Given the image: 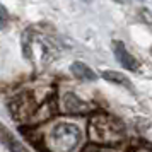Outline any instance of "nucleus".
Here are the masks:
<instances>
[{"mask_svg": "<svg viewBox=\"0 0 152 152\" xmlns=\"http://www.w3.org/2000/svg\"><path fill=\"white\" fill-rule=\"evenodd\" d=\"M113 53H115V58L123 69L132 70V72H135L138 69V62L135 60V56L126 50V46L121 41H113Z\"/></svg>", "mask_w": 152, "mask_h": 152, "instance_id": "obj_5", "label": "nucleus"}, {"mask_svg": "<svg viewBox=\"0 0 152 152\" xmlns=\"http://www.w3.org/2000/svg\"><path fill=\"white\" fill-rule=\"evenodd\" d=\"M97 152H108V151H97Z\"/></svg>", "mask_w": 152, "mask_h": 152, "instance_id": "obj_11", "label": "nucleus"}, {"mask_svg": "<svg viewBox=\"0 0 152 152\" xmlns=\"http://www.w3.org/2000/svg\"><path fill=\"white\" fill-rule=\"evenodd\" d=\"M135 152H152L151 149H138V151H135Z\"/></svg>", "mask_w": 152, "mask_h": 152, "instance_id": "obj_9", "label": "nucleus"}, {"mask_svg": "<svg viewBox=\"0 0 152 152\" xmlns=\"http://www.w3.org/2000/svg\"><path fill=\"white\" fill-rule=\"evenodd\" d=\"M151 55H152V46H151Z\"/></svg>", "mask_w": 152, "mask_h": 152, "instance_id": "obj_12", "label": "nucleus"}, {"mask_svg": "<svg viewBox=\"0 0 152 152\" xmlns=\"http://www.w3.org/2000/svg\"><path fill=\"white\" fill-rule=\"evenodd\" d=\"M70 72L74 74V77L80 79V80H96L97 79L96 72L82 62H74L70 65Z\"/></svg>", "mask_w": 152, "mask_h": 152, "instance_id": "obj_6", "label": "nucleus"}, {"mask_svg": "<svg viewBox=\"0 0 152 152\" xmlns=\"http://www.w3.org/2000/svg\"><path fill=\"white\" fill-rule=\"evenodd\" d=\"M82 142V132L72 123L55 125L48 135V147L53 152H72Z\"/></svg>", "mask_w": 152, "mask_h": 152, "instance_id": "obj_2", "label": "nucleus"}, {"mask_svg": "<svg viewBox=\"0 0 152 152\" xmlns=\"http://www.w3.org/2000/svg\"><path fill=\"white\" fill-rule=\"evenodd\" d=\"M2 133H4V135H2V140H4V144L9 147L10 152H29L28 147L22 144V142H19L14 135H10L7 132V128H2Z\"/></svg>", "mask_w": 152, "mask_h": 152, "instance_id": "obj_7", "label": "nucleus"}, {"mask_svg": "<svg viewBox=\"0 0 152 152\" xmlns=\"http://www.w3.org/2000/svg\"><path fill=\"white\" fill-rule=\"evenodd\" d=\"M82 2H86V4H89V2H92V0H82Z\"/></svg>", "mask_w": 152, "mask_h": 152, "instance_id": "obj_10", "label": "nucleus"}, {"mask_svg": "<svg viewBox=\"0 0 152 152\" xmlns=\"http://www.w3.org/2000/svg\"><path fill=\"white\" fill-rule=\"evenodd\" d=\"M62 108L65 113L69 115H82L92 110V106L89 103H86L84 99L74 94V92H63L62 96Z\"/></svg>", "mask_w": 152, "mask_h": 152, "instance_id": "obj_4", "label": "nucleus"}, {"mask_svg": "<svg viewBox=\"0 0 152 152\" xmlns=\"http://www.w3.org/2000/svg\"><path fill=\"white\" fill-rule=\"evenodd\" d=\"M36 110H38L36 108V101H34V96L31 92H19V94H15L9 101L10 116L14 118L17 123L28 121L29 118L34 115Z\"/></svg>", "mask_w": 152, "mask_h": 152, "instance_id": "obj_3", "label": "nucleus"}, {"mask_svg": "<svg viewBox=\"0 0 152 152\" xmlns=\"http://www.w3.org/2000/svg\"><path fill=\"white\" fill-rule=\"evenodd\" d=\"M101 75H103V79H106V80H110V82H113V84H118V86H123V87H126V89H132L130 79H128L126 75H123V74H120V72H115V70H104Z\"/></svg>", "mask_w": 152, "mask_h": 152, "instance_id": "obj_8", "label": "nucleus"}, {"mask_svg": "<svg viewBox=\"0 0 152 152\" xmlns=\"http://www.w3.org/2000/svg\"><path fill=\"white\" fill-rule=\"evenodd\" d=\"M125 135V126L120 120L99 113L91 118L89 121V137L97 144H116Z\"/></svg>", "mask_w": 152, "mask_h": 152, "instance_id": "obj_1", "label": "nucleus"}]
</instances>
